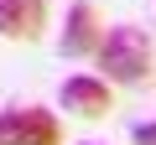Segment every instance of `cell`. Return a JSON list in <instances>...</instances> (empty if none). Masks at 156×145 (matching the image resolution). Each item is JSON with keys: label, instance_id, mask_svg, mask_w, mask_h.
I'll list each match as a JSON object with an SVG mask.
<instances>
[{"label": "cell", "instance_id": "cell-3", "mask_svg": "<svg viewBox=\"0 0 156 145\" xmlns=\"http://www.w3.org/2000/svg\"><path fill=\"white\" fill-rule=\"evenodd\" d=\"M104 42V26H99V11L89 0H73L68 5V31H62V52L68 57H94Z\"/></svg>", "mask_w": 156, "mask_h": 145}, {"label": "cell", "instance_id": "cell-4", "mask_svg": "<svg viewBox=\"0 0 156 145\" xmlns=\"http://www.w3.org/2000/svg\"><path fill=\"white\" fill-rule=\"evenodd\" d=\"M47 26V0H0V36L37 42Z\"/></svg>", "mask_w": 156, "mask_h": 145}, {"label": "cell", "instance_id": "cell-7", "mask_svg": "<svg viewBox=\"0 0 156 145\" xmlns=\"http://www.w3.org/2000/svg\"><path fill=\"white\" fill-rule=\"evenodd\" d=\"M89 145H94V140H89Z\"/></svg>", "mask_w": 156, "mask_h": 145}, {"label": "cell", "instance_id": "cell-6", "mask_svg": "<svg viewBox=\"0 0 156 145\" xmlns=\"http://www.w3.org/2000/svg\"><path fill=\"white\" fill-rule=\"evenodd\" d=\"M130 140H135V145H156V119H151V124H135Z\"/></svg>", "mask_w": 156, "mask_h": 145}, {"label": "cell", "instance_id": "cell-5", "mask_svg": "<svg viewBox=\"0 0 156 145\" xmlns=\"http://www.w3.org/2000/svg\"><path fill=\"white\" fill-rule=\"evenodd\" d=\"M62 109H73L78 119H104L109 114V83L104 78H89V72L68 78L62 83Z\"/></svg>", "mask_w": 156, "mask_h": 145}, {"label": "cell", "instance_id": "cell-1", "mask_svg": "<svg viewBox=\"0 0 156 145\" xmlns=\"http://www.w3.org/2000/svg\"><path fill=\"white\" fill-rule=\"evenodd\" d=\"M94 62L115 83H140L151 72V36L140 26H109L104 42H99V52H94Z\"/></svg>", "mask_w": 156, "mask_h": 145}, {"label": "cell", "instance_id": "cell-2", "mask_svg": "<svg viewBox=\"0 0 156 145\" xmlns=\"http://www.w3.org/2000/svg\"><path fill=\"white\" fill-rule=\"evenodd\" d=\"M0 145H62V124L47 109H5L0 114Z\"/></svg>", "mask_w": 156, "mask_h": 145}]
</instances>
